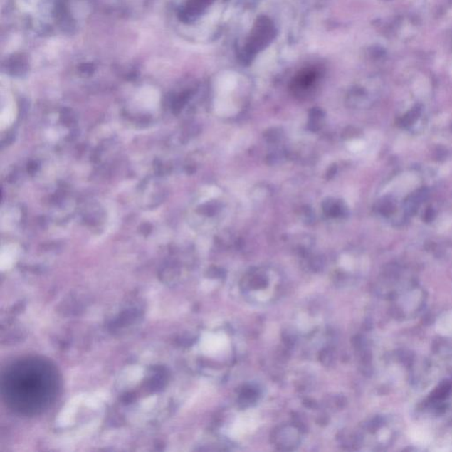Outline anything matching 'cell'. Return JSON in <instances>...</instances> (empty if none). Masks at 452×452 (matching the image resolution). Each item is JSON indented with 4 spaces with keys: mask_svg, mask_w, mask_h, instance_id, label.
<instances>
[{
    "mask_svg": "<svg viewBox=\"0 0 452 452\" xmlns=\"http://www.w3.org/2000/svg\"><path fill=\"white\" fill-rule=\"evenodd\" d=\"M60 389L55 367L39 358L12 364L2 378L4 399L11 409L23 415L42 413L54 401Z\"/></svg>",
    "mask_w": 452,
    "mask_h": 452,
    "instance_id": "1",
    "label": "cell"
},
{
    "mask_svg": "<svg viewBox=\"0 0 452 452\" xmlns=\"http://www.w3.org/2000/svg\"><path fill=\"white\" fill-rule=\"evenodd\" d=\"M238 288L242 297L256 306L275 303L283 292L281 279L274 273L249 275Z\"/></svg>",
    "mask_w": 452,
    "mask_h": 452,
    "instance_id": "2",
    "label": "cell"
}]
</instances>
